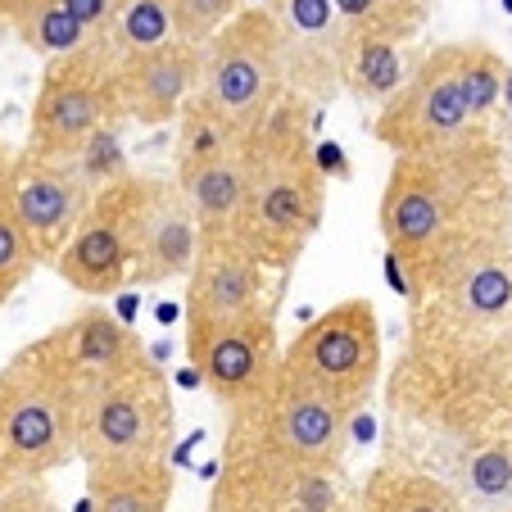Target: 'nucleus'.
Returning a JSON list of instances; mask_svg holds the SVG:
<instances>
[{
    "instance_id": "1",
    "label": "nucleus",
    "mask_w": 512,
    "mask_h": 512,
    "mask_svg": "<svg viewBox=\"0 0 512 512\" xmlns=\"http://www.w3.org/2000/svg\"><path fill=\"white\" fill-rule=\"evenodd\" d=\"M508 218L512 186L490 132L435 155H395L377 209L386 250L399 254L413 286L408 300L431 290L463 254L512 236Z\"/></svg>"
},
{
    "instance_id": "2",
    "label": "nucleus",
    "mask_w": 512,
    "mask_h": 512,
    "mask_svg": "<svg viewBox=\"0 0 512 512\" xmlns=\"http://www.w3.org/2000/svg\"><path fill=\"white\" fill-rule=\"evenodd\" d=\"M313 109L304 96L281 91L277 109L245 136V195L232 236L263 272H290L322 227L327 177L313 168Z\"/></svg>"
},
{
    "instance_id": "3",
    "label": "nucleus",
    "mask_w": 512,
    "mask_h": 512,
    "mask_svg": "<svg viewBox=\"0 0 512 512\" xmlns=\"http://www.w3.org/2000/svg\"><path fill=\"white\" fill-rule=\"evenodd\" d=\"M349 426H354V408H345L327 390L309 386L286 363H277L268 386L250 404L232 408L227 445L259 449V454L313 467V472H336L349 445Z\"/></svg>"
},
{
    "instance_id": "4",
    "label": "nucleus",
    "mask_w": 512,
    "mask_h": 512,
    "mask_svg": "<svg viewBox=\"0 0 512 512\" xmlns=\"http://www.w3.org/2000/svg\"><path fill=\"white\" fill-rule=\"evenodd\" d=\"M173 445V390L150 354L109 377L82 404L73 454L87 467L168 458Z\"/></svg>"
},
{
    "instance_id": "5",
    "label": "nucleus",
    "mask_w": 512,
    "mask_h": 512,
    "mask_svg": "<svg viewBox=\"0 0 512 512\" xmlns=\"http://www.w3.org/2000/svg\"><path fill=\"white\" fill-rule=\"evenodd\" d=\"M286 78H281V32L268 5L236 10L223 28L204 41L200 96L209 100L241 136H254L277 109Z\"/></svg>"
},
{
    "instance_id": "6",
    "label": "nucleus",
    "mask_w": 512,
    "mask_h": 512,
    "mask_svg": "<svg viewBox=\"0 0 512 512\" xmlns=\"http://www.w3.org/2000/svg\"><path fill=\"white\" fill-rule=\"evenodd\" d=\"M78 408L46 372L37 349L23 345L0 368V472L37 481L73 458Z\"/></svg>"
},
{
    "instance_id": "7",
    "label": "nucleus",
    "mask_w": 512,
    "mask_h": 512,
    "mask_svg": "<svg viewBox=\"0 0 512 512\" xmlns=\"http://www.w3.org/2000/svg\"><path fill=\"white\" fill-rule=\"evenodd\" d=\"M295 377L327 390L345 408H363L381 377V322L368 295H349L327 313H313L281 354Z\"/></svg>"
},
{
    "instance_id": "8",
    "label": "nucleus",
    "mask_w": 512,
    "mask_h": 512,
    "mask_svg": "<svg viewBox=\"0 0 512 512\" xmlns=\"http://www.w3.org/2000/svg\"><path fill=\"white\" fill-rule=\"evenodd\" d=\"M105 123H118L114 55H109V46L100 37H87V46L46 59L23 150H37V155H78L82 141Z\"/></svg>"
},
{
    "instance_id": "9",
    "label": "nucleus",
    "mask_w": 512,
    "mask_h": 512,
    "mask_svg": "<svg viewBox=\"0 0 512 512\" xmlns=\"http://www.w3.org/2000/svg\"><path fill=\"white\" fill-rule=\"evenodd\" d=\"M377 141L395 155H435V150H454L485 132L458 87V55L454 41L435 46L413 64L404 87L390 100H381V114L372 123Z\"/></svg>"
},
{
    "instance_id": "10",
    "label": "nucleus",
    "mask_w": 512,
    "mask_h": 512,
    "mask_svg": "<svg viewBox=\"0 0 512 512\" xmlns=\"http://www.w3.org/2000/svg\"><path fill=\"white\" fill-rule=\"evenodd\" d=\"M150 177H118L91 195L78 232L68 236L55 272L87 300H114L118 290L132 286L136 241H141V213Z\"/></svg>"
},
{
    "instance_id": "11",
    "label": "nucleus",
    "mask_w": 512,
    "mask_h": 512,
    "mask_svg": "<svg viewBox=\"0 0 512 512\" xmlns=\"http://www.w3.org/2000/svg\"><path fill=\"white\" fill-rule=\"evenodd\" d=\"M186 358H191L200 386L227 413L250 404L281 363L272 300L223 322H186Z\"/></svg>"
},
{
    "instance_id": "12",
    "label": "nucleus",
    "mask_w": 512,
    "mask_h": 512,
    "mask_svg": "<svg viewBox=\"0 0 512 512\" xmlns=\"http://www.w3.org/2000/svg\"><path fill=\"white\" fill-rule=\"evenodd\" d=\"M5 191H10L14 218H19L23 236H28L37 268H55L64 254L68 236L78 232L82 213L91 204V182L82 177L73 155H37V150H19L10 155L5 168Z\"/></svg>"
},
{
    "instance_id": "13",
    "label": "nucleus",
    "mask_w": 512,
    "mask_h": 512,
    "mask_svg": "<svg viewBox=\"0 0 512 512\" xmlns=\"http://www.w3.org/2000/svg\"><path fill=\"white\" fill-rule=\"evenodd\" d=\"M32 349H37V358L46 363L50 377L59 381V390L73 399L78 413L109 377L132 368L136 358H145V345L136 340V331L127 322H118L114 309H105V304L78 309L55 331L32 340Z\"/></svg>"
},
{
    "instance_id": "14",
    "label": "nucleus",
    "mask_w": 512,
    "mask_h": 512,
    "mask_svg": "<svg viewBox=\"0 0 512 512\" xmlns=\"http://www.w3.org/2000/svg\"><path fill=\"white\" fill-rule=\"evenodd\" d=\"M268 14L281 32V78L286 91L309 105H327L340 91V55L349 28L331 0H268Z\"/></svg>"
},
{
    "instance_id": "15",
    "label": "nucleus",
    "mask_w": 512,
    "mask_h": 512,
    "mask_svg": "<svg viewBox=\"0 0 512 512\" xmlns=\"http://www.w3.org/2000/svg\"><path fill=\"white\" fill-rule=\"evenodd\" d=\"M204 46L191 41H164L150 50L114 59V109L141 127H164L182 114V105L200 91Z\"/></svg>"
},
{
    "instance_id": "16",
    "label": "nucleus",
    "mask_w": 512,
    "mask_h": 512,
    "mask_svg": "<svg viewBox=\"0 0 512 512\" xmlns=\"http://www.w3.org/2000/svg\"><path fill=\"white\" fill-rule=\"evenodd\" d=\"M268 272L241 250L232 232H200L191 272H186V322H223L236 313L263 304L268 295Z\"/></svg>"
},
{
    "instance_id": "17",
    "label": "nucleus",
    "mask_w": 512,
    "mask_h": 512,
    "mask_svg": "<svg viewBox=\"0 0 512 512\" xmlns=\"http://www.w3.org/2000/svg\"><path fill=\"white\" fill-rule=\"evenodd\" d=\"M195 245H200V227H195V213L186 204L182 186L173 177H150L132 286H164V281L186 277L195 259Z\"/></svg>"
},
{
    "instance_id": "18",
    "label": "nucleus",
    "mask_w": 512,
    "mask_h": 512,
    "mask_svg": "<svg viewBox=\"0 0 512 512\" xmlns=\"http://www.w3.org/2000/svg\"><path fill=\"white\" fill-rule=\"evenodd\" d=\"M87 503L91 512H168L173 503V463H100L87 467Z\"/></svg>"
},
{
    "instance_id": "19",
    "label": "nucleus",
    "mask_w": 512,
    "mask_h": 512,
    "mask_svg": "<svg viewBox=\"0 0 512 512\" xmlns=\"http://www.w3.org/2000/svg\"><path fill=\"white\" fill-rule=\"evenodd\" d=\"M245 136L236 132L232 123H227L218 109L209 105V100L195 91L191 100L182 105V114H177V145H173V182H186L191 173H200V168L218 164V159L236 155L241 150Z\"/></svg>"
},
{
    "instance_id": "20",
    "label": "nucleus",
    "mask_w": 512,
    "mask_h": 512,
    "mask_svg": "<svg viewBox=\"0 0 512 512\" xmlns=\"http://www.w3.org/2000/svg\"><path fill=\"white\" fill-rule=\"evenodd\" d=\"M177 186H182V195H186V204H191L195 227H200V232H232V218H236L241 195H245V159H241V150L227 155V159H218V164H209V168H200V173H191L186 182H177Z\"/></svg>"
},
{
    "instance_id": "21",
    "label": "nucleus",
    "mask_w": 512,
    "mask_h": 512,
    "mask_svg": "<svg viewBox=\"0 0 512 512\" xmlns=\"http://www.w3.org/2000/svg\"><path fill=\"white\" fill-rule=\"evenodd\" d=\"M0 23L14 28V37L41 59L87 46V32L68 19L64 0H0Z\"/></svg>"
},
{
    "instance_id": "22",
    "label": "nucleus",
    "mask_w": 512,
    "mask_h": 512,
    "mask_svg": "<svg viewBox=\"0 0 512 512\" xmlns=\"http://www.w3.org/2000/svg\"><path fill=\"white\" fill-rule=\"evenodd\" d=\"M408 78V64L395 41L386 37H354L349 32L340 55V87H349L363 100H390Z\"/></svg>"
},
{
    "instance_id": "23",
    "label": "nucleus",
    "mask_w": 512,
    "mask_h": 512,
    "mask_svg": "<svg viewBox=\"0 0 512 512\" xmlns=\"http://www.w3.org/2000/svg\"><path fill=\"white\" fill-rule=\"evenodd\" d=\"M363 512H463V499L435 476L381 467L363 485Z\"/></svg>"
},
{
    "instance_id": "24",
    "label": "nucleus",
    "mask_w": 512,
    "mask_h": 512,
    "mask_svg": "<svg viewBox=\"0 0 512 512\" xmlns=\"http://www.w3.org/2000/svg\"><path fill=\"white\" fill-rule=\"evenodd\" d=\"M354 37H386L404 46L426 23V0H331Z\"/></svg>"
},
{
    "instance_id": "25",
    "label": "nucleus",
    "mask_w": 512,
    "mask_h": 512,
    "mask_svg": "<svg viewBox=\"0 0 512 512\" xmlns=\"http://www.w3.org/2000/svg\"><path fill=\"white\" fill-rule=\"evenodd\" d=\"M454 55H458V87H463L467 109H472L476 123H485L503 100V73H508V64L485 41H454Z\"/></svg>"
},
{
    "instance_id": "26",
    "label": "nucleus",
    "mask_w": 512,
    "mask_h": 512,
    "mask_svg": "<svg viewBox=\"0 0 512 512\" xmlns=\"http://www.w3.org/2000/svg\"><path fill=\"white\" fill-rule=\"evenodd\" d=\"M32 272H37V254H32L19 218H14L10 191H5V173H0V309L10 304V295L32 277Z\"/></svg>"
},
{
    "instance_id": "27",
    "label": "nucleus",
    "mask_w": 512,
    "mask_h": 512,
    "mask_svg": "<svg viewBox=\"0 0 512 512\" xmlns=\"http://www.w3.org/2000/svg\"><path fill=\"white\" fill-rule=\"evenodd\" d=\"M73 159H78L82 177L91 182V191H100V186H109V182L132 173V168H127V155H123V141H118V123L96 127Z\"/></svg>"
},
{
    "instance_id": "28",
    "label": "nucleus",
    "mask_w": 512,
    "mask_h": 512,
    "mask_svg": "<svg viewBox=\"0 0 512 512\" xmlns=\"http://www.w3.org/2000/svg\"><path fill=\"white\" fill-rule=\"evenodd\" d=\"M168 10H173V37L204 46L227 19H236L241 0H168Z\"/></svg>"
},
{
    "instance_id": "29",
    "label": "nucleus",
    "mask_w": 512,
    "mask_h": 512,
    "mask_svg": "<svg viewBox=\"0 0 512 512\" xmlns=\"http://www.w3.org/2000/svg\"><path fill=\"white\" fill-rule=\"evenodd\" d=\"M467 476H472V490L485 494V499L508 494L512 490V454L508 449H481V454L472 458V467H467Z\"/></svg>"
},
{
    "instance_id": "30",
    "label": "nucleus",
    "mask_w": 512,
    "mask_h": 512,
    "mask_svg": "<svg viewBox=\"0 0 512 512\" xmlns=\"http://www.w3.org/2000/svg\"><path fill=\"white\" fill-rule=\"evenodd\" d=\"M114 5H118V0H64L68 19L78 23L87 37H96V32L105 28L109 19H114Z\"/></svg>"
},
{
    "instance_id": "31",
    "label": "nucleus",
    "mask_w": 512,
    "mask_h": 512,
    "mask_svg": "<svg viewBox=\"0 0 512 512\" xmlns=\"http://www.w3.org/2000/svg\"><path fill=\"white\" fill-rule=\"evenodd\" d=\"M313 168H318L322 177H336V182H345V177L354 173V164H349V155H345V145L331 141V136L313 141Z\"/></svg>"
},
{
    "instance_id": "32",
    "label": "nucleus",
    "mask_w": 512,
    "mask_h": 512,
    "mask_svg": "<svg viewBox=\"0 0 512 512\" xmlns=\"http://www.w3.org/2000/svg\"><path fill=\"white\" fill-rule=\"evenodd\" d=\"M381 272H386V286L395 290L399 300H408V295H413V286H408V272H404V263H399V254H395V250L381 254Z\"/></svg>"
},
{
    "instance_id": "33",
    "label": "nucleus",
    "mask_w": 512,
    "mask_h": 512,
    "mask_svg": "<svg viewBox=\"0 0 512 512\" xmlns=\"http://www.w3.org/2000/svg\"><path fill=\"white\" fill-rule=\"evenodd\" d=\"M136 309H141V295H136L132 286H127V290H118V295H114V318H118V322H127V327H132Z\"/></svg>"
},
{
    "instance_id": "34",
    "label": "nucleus",
    "mask_w": 512,
    "mask_h": 512,
    "mask_svg": "<svg viewBox=\"0 0 512 512\" xmlns=\"http://www.w3.org/2000/svg\"><path fill=\"white\" fill-rule=\"evenodd\" d=\"M155 318L164 322V327H173V322L182 318V304H177V300H164V304H159V309H155Z\"/></svg>"
},
{
    "instance_id": "35",
    "label": "nucleus",
    "mask_w": 512,
    "mask_h": 512,
    "mask_svg": "<svg viewBox=\"0 0 512 512\" xmlns=\"http://www.w3.org/2000/svg\"><path fill=\"white\" fill-rule=\"evenodd\" d=\"M503 96H508V105H512V64H508V73H503Z\"/></svg>"
},
{
    "instance_id": "36",
    "label": "nucleus",
    "mask_w": 512,
    "mask_h": 512,
    "mask_svg": "<svg viewBox=\"0 0 512 512\" xmlns=\"http://www.w3.org/2000/svg\"><path fill=\"white\" fill-rule=\"evenodd\" d=\"M10 485H19V481H14V476H5V472H0V494L10 490Z\"/></svg>"
},
{
    "instance_id": "37",
    "label": "nucleus",
    "mask_w": 512,
    "mask_h": 512,
    "mask_svg": "<svg viewBox=\"0 0 512 512\" xmlns=\"http://www.w3.org/2000/svg\"><path fill=\"white\" fill-rule=\"evenodd\" d=\"M5 168H10V150H5V145H0V173H5Z\"/></svg>"
},
{
    "instance_id": "38",
    "label": "nucleus",
    "mask_w": 512,
    "mask_h": 512,
    "mask_svg": "<svg viewBox=\"0 0 512 512\" xmlns=\"http://www.w3.org/2000/svg\"><path fill=\"white\" fill-rule=\"evenodd\" d=\"M499 5H503V10H508V14H512V0H499Z\"/></svg>"
},
{
    "instance_id": "39",
    "label": "nucleus",
    "mask_w": 512,
    "mask_h": 512,
    "mask_svg": "<svg viewBox=\"0 0 512 512\" xmlns=\"http://www.w3.org/2000/svg\"><path fill=\"white\" fill-rule=\"evenodd\" d=\"M250 5H268V0H250Z\"/></svg>"
}]
</instances>
